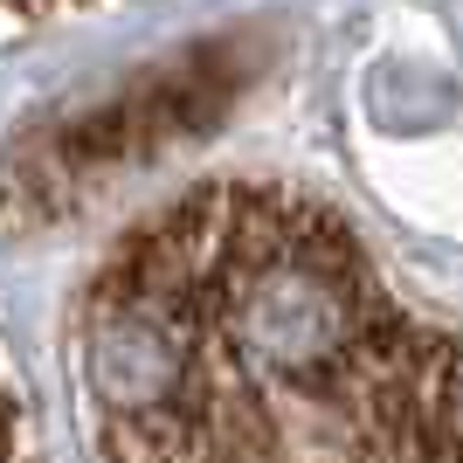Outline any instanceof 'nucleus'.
<instances>
[{
    "mask_svg": "<svg viewBox=\"0 0 463 463\" xmlns=\"http://www.w3.org/2000/svg\"><path fill=\"white\" fill-rule=\"evenodd\" d=\"M0 463H14V449H7V422H0Z\"/></svg>",
    "mask_w": 463,
    "mask_h": 463,
    "instance_id": "f03ea898",
    "label": "nucleus"
},
{
    "mask_svg": "<svg viewBox=\"0 0 463 463\" xmlns=\"http://www.w3.org/2000/svg\"><path fill=\"white\" fill-rule=\"evenodd\" d=\"M56 7H77V0H0V14H56Z\"/></svg>",
    "mask_w": 463,
    "mask_h": 463,
    "instance_id": "f257e3e1",
    "label": "nucleus"
}]
</instances>
